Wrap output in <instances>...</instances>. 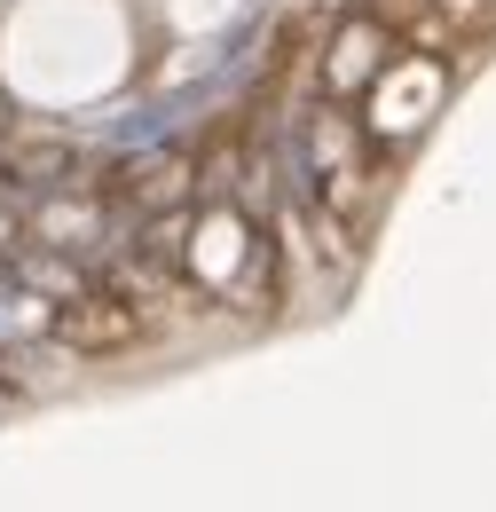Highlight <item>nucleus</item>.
<instances>
[{
    "label": "nucleus",
    "instance_id": "nucleus-2",
    "mask_svg": "<svg viewBox=\"0 0 496 512\" xmlns=\"http://www.w3.org/2000/svg\"><path fill=\"white\" fill-rule=\"evenodd\" d=\"M441 103V48H394V64L363 87V127L371 134H410L426 127V111Z\"/></svg>",
    "mask_w": 496,
    "mask_h": 512
},
{
    "label": "nucleus",
    "instance_id": "nucleus-1",
    "mask_svg": "<svg viewBox=\"0 0 496 512\" xmlns=\"http://www.w3.org/2000/svg\"><path fill=\"white\" fill-rule=\"evenodd\" d=\"M300 174H308V197L347 229L355 221V197L371 182V127L355 111H315L308 134H300Z\"/></svg>",
    "mask_w": 496,
    "mask_h": 512
}]
</instances>
